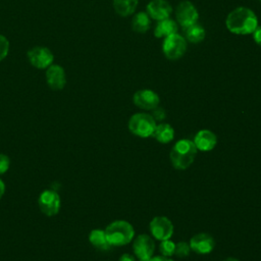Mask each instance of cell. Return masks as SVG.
I'll use <instances>...</instances> for the list:
<instances>
[{"label":"cell","instance_id":"obj_28","mask_svg":"<svg viewBox=\"0 0 261 261\" xmlns=\"http://www.w3.org/2000/svg\"><path fill=\"white\" fill-rule=\"evenodd\" d=\"M118 261H137L136 257L134 255H130L128 253H124L119 257Z\"/></svg>","mask_w":261,"mask_h":261},{"label":"cell","instance_id":"obj_24","mask_svg":"<svg viewBox=\"0 0 261 261\" xmlns=\"http://www.w3.org/2000/svg\"><path fill=\"white\" fill-rule=\"evenodd\" d=\"M9 52V41L8 39L3 36L0 35V61H2Z\"/></svg>","mask_w":261,"mask_h":261},{"label":"cell","instance_id":"obj_12","mask_svg":"<svg viewBox=\"0 0 261 261\" xmlns=\"http://www.w3.org/2000/svg\"><path fill=\"white\" fill-rule=\"evenodd\" d=\"M48 87L54 91L62 90L66 85L65 70L59 64H51L45 73Z\"/></svg>","mask_w":261,"mask_h":261},{"label":"cell","instance_id":"obj_5","mask_svg":"<svg viewBox=\"0 0 261 261\" xmlns=\"http://www.w3.org/2000/svg\"><path fill=\"white\" fill-rule=\"evenodd\" d=\"M162 50L166 58L176 60L185 54L187 50V42L182 36L175 33L164 38Z\"/></svg>","mask_w":261,"mask_h":261},{"label":"cell","instance_id":"obj_8","mask_svg":"<svg viewBox=\"0 0 261 261\" xmlns=\"http://www.w3.org/2000/svg\"><path fill=\"white\" fill-rule=\"evenodd\" d=\"M133 251L139 261H149L153 257L155 251V243L149 234H139L134 240Z\"/></svg>","mask_w":261,"mask_h":261},{"label":"cell","instance_id":"obj_25","mask_svg":"<svg viewBox=\"0 0 261 261\" xmlns=\"http://www.w3.org/2000/svg\"><path fill=\"white\" fill-rule=\"evenodd\" d=\"M151 115H152V117L154 118V120H155L156 122H157V121L161 122V121H163V120L165 119V117H166V111L164 110V108H162V107H160V106L158 105L157 107H155L154 109H152Z\"/></svg>","mask_w":261,"mask_h":261},{"label":"cell","instance_id":"obj_9","mask_svg":"<svg viewBox=\"0 0 261 261\" xmlns=\"http://www.w3.org/2000/svg\"><path fill=\"white\" fill-rule=\"evenodd\" d=\"M149 229L158 241L168 240L173 234V224L166 216H155L149 223Z\"/></svg>","mask_w":261,"mask_h":261},{"label":"cell","instance_id":"obj_1","mask_svg":"<svg viewBox=\"0 0 261 261\" xmlns=\"http://www.w3.org/2000/svg\"><path fill=\"white\" fill-rule=\"evenodd\" d=\"M225 24L227 30L232 34L249 35L258 27V19L251 9L238 7L228 13Z\"/></svg>","mask_w":261,"mask_h":261},{"label":"cell","instance_id":"obj_4","mask_svg":"<svg viewBox=\"0 0 261 261\" xmlns=\"http://www.w3.org/2000/svg\"><path fill=\"white\" fill-rule=\"evenodd\" d=\"M156 121L149 113L139 112L135 113L128 119V129L129 132L140 138L152 137L154 129L156 127Z\"/></svg>","mask_w":261,"mask_h":261},{"label":"cell","instance_id":"obj_27","mask_svg":"<svg viewBox=\"0 0 261 261\" xmlns=\"http://www.w3.org/2000/svg\"><path fill=\"white\" fill-rule=\"evenodd\" d=\"M252 34H253V39L255 43L261 46V25H258Z\"/></svg>","mask_w":261,"mask_h":261},{"label":"cell","instance_id":"obj_31","mask_svg":"<svg viewBox=\"0 0 261 261\" xmlns=\"http://www.w3.org/2000/svg\"><path fill=\"white\" fill-rule=\"evenodd\" d=\"M222 261H240V260L237 259V258H234V257H227V258H225V259L222 260Z\"/></svg>","mask_w":261,"mask_h":261},{"label":"cell","instance_id":"obj_30","mask_svg":"<svg viewBox=\"0 0 261 261\" xmlns=\"http://www.w3.org/2000/svg\"><path fill=\"white\" fill-rule=\"evenodd\" d=\"M4 193H5V184H4V181L0 178V200L2 199Z\"/></svg>","mask_w":261,"mask_h":261},{"label":"cell","instance_id":"obj_20","mask_svg":"<svg viewBox=\"0 0 261 261\" xmlns=\"http://www.w3.org/2000/svg\"><path fill=\"white\" fill-rule=\"evenodd\" d=\"M151 20L147 12H139L132 19V29L140 34L146 33L150 29Z\"/></svg>","mask_w":261,"mask_h":261},{"label":"cell","instance_id":"obj_21","mask_svg":"<svg viewBox=\"0 0 261 261\" xmlns=\"http://www.w3.org/2000/svg\"><path fill=\"white\" fill-rule=\"evenodd\" d=\"M185 30H186V38L191 43H194V44L200 43L205 39V36H206L205 29L198 22L186 28Z\"/></svg>","mask_w":261,"mask_h":261},{"label":"cell","instance_id":"obj_7","mask_svg":"<svg viewBox=\"0 0 261 261\" xmlns=\"http://www.w3.org/2000/svg\"><path fill=\"white\" fill-rule=\"evenodd\" d=\"M28 59L32 66L38 69H47L53 64L54 55L52 51L44 46H36L28 51Z\"/></svg>","mask_w":261,"mask_h":261},{"label":"cell","instance_id":"obj_19","mask_svg":"<svg viewBox=\"0 0 261 261\" xmlns=\"http://www.w3.org/2000/svg\"><path fill=\"white\" fill-rule=\"evenodd\" d=\"M139 0H113V8L120 16L133 14L137 8Z\"/></svg>","mask_w":261,"mask_h":261},{"label":"cell","instance_id":"obj_29","mask_svg":"<svg viewBox=\"0 0 261 261\" xmlns=\"http://www.w3.org/2000/svg\"><path fill=\"white\" fill-rule=\"evenodd\" d=\"M149 261H173V260L169 257H164L161 255V256H154Z\"/></svg>","mask_w":261,"mask_h":261},{"label":"cell","instance_id":"obj_15","mask_svg":"<svg viewBox=\"0 0 261 261\" xmlns=\"http://www.w3.org/2000/svg\"><path fill=\"white\" fill-rule=\"evenodd\" d=\"M193 142L198 150L208 152L215 148L217 144V137L210 129H201L195 135Z\"/></svg>","mask_w":261,"mask_h":261},{"label":"cell","instance_id":"obj_26","mask_svg":"<svg viewBox=\"0 0 261 261\" xmlns=\"http://www.w3.org/2000/svg\"><path fill=\"white\" fill-rule=\"evenodd\" d=\"M10 167V158L3 153H0V175L5 173Z\"/></svg>","mask_w":261,"mask_h":261},{"label":"cell","instance_id":"obj_6","mask_svg":"<svg viewBox=\"0 0 261 261\" xmlns=\"http://www.w3.org/2000/svg\"><path fill=\"white\" fill-rule=\"evenodd\" d=\"M38 205L43 214L49 217L54 216L60 210V196L54 190H44L38 198Z\"/></svg>","mask_w":261,"mask_h":261},{"label":"cell","instance_id":"obj_11","mask_svg":"<svg viewBox=\"0 0 261 261\" xmlns=\"http://www.w3.org/2000/svg\"><path fill=\"white\" fill-rule=\"evenodd\" d=\"M134 104L143 110H152L159 105L160 98L157 93L149 89L137 91L133 96Z\"/></svg>","mask_w":261,"mask_h":261},{"label":"cell","instance_id":"obj_2","mask_svg":"<svg viewBox=\"0 0 261 261\" xmlns=\"http://www.w3.org/2000/svg\"><path fill=\"white\" fill-rule=\"evenodd\" d=\"M197 152L198 149L192 140H178L170 150V162L175 169L185 170L192 165L196 158Z\"/></svg>","mask_w":261,"mask_h":261},{"label":"cell","instance_id":"obj_16","mask_svg":"<svg viewBox=\"0 0 261 261\" xmlns=\"http://www.w3.org/2000/svg\"><path fill=\"white\" fill-rule=\"evenodd\" d=\"M152 137H154L155 140L158 141L159 143L166 144L173 140L174 129L169 123L160 122L159 124H156V127L154 129Z\"/></svg>","mask_w":261,"mask_h":261},{"label":"cell","instance_id":"obj_3","mask_svg":"<svg viewBox=\"0 0 261 261\" xmlns=\"http://www.w3.org/2000/svg\"><path fill=\"white\" fill-rule=\"evenodd\" d=\"M107 241L112 247L124 246L135 238V228L126 220H114L104 229Z\"/></svg>","mask_w":261,"mask_h":261},{"label":"cell","instance_id":"obj_17","mask_svg":"<svg viewBox=\"0 0 261 261\" xmlns=\"http://www.w3.org/2000/svg\"><path fill=\"white\" fill-rule=\"evenodd\" d=\"M89 242L92 244V246L100 251H108L112 247L107 241L105 230L100 228H95L90 231Z\"/></svg>","mask_w":261,"mask_h":261},{"label":"cell","instance_id":"obj_22","mask_svg":"<svg viewBox=\"0 0 261 261\" xmlns=\"http://www.w3.org/2000/svg\"><path fill=\"white\" fill-rule=\"evenodd\" d=\"M175 250V243L172 242L170 239L161 241L159 244V251L162 256L164 257H171L174 255Z\"/></svg>","mask_w":261,"mask_h":261},{"label":"cell","instance_id":"obj_18","mask_svg":"<svg viewBox=\"0 0 261 261\" xmlns=\"http://www.w3.org/2000/svg\"><path fill=\"white\" fill-rule=\"evenodd\" d=\"M176 32H177V23L170 18H166V19L158 20L154 29V36L156 38H166L172 34H175Z\"/></svg>","mask_w":261,"mask_h":261},{"label":"cell","instance_id":"obj_10","mask_svg":"<svg viewBox=\"0 0 261 261\" xmlns=\"http://www.w3.org/2000/svg\"><path fill=\"white\" fill-rule=\"evenodd\" d=\"M198 17V10L190 1H181L175 8V18L184 29L196 23Z\"/></svg>","mask_w":261,"mask_h":261},{"label":"cell","instance_id":"obj_23","mask_svg":"<svg viewBox=\"0 0 261 261\" xmlns=\"http://www.w3.org/2000/svg\"><path fill=\"white\" fill-rule=\"evenodd\" d=\"M191 252V247L190 244L184 241H180L175 244V250H174V255H176L178 258H186L190 255Z\"/></svg>","mask_w":261,"mask_h":261},{"label":"cell","instance_id":"obj_13","mask_svg":"<svg viewBox=\"0 0 261 261\" xmlns=\"http://www.w3.org/2000/svg\"><path fill=\"white\" fill-rule=\"evenodd\" d=\"M191 250L197 254H209L215 247L213 237L207 232H199L193 236L189 242Z\"/></svg>","mask_w":261,"mask_h":261},{"label":"cell","instance_id":"obj_14","mask_svg":"<svg viewBox=\"0 0 261 261\" xmlns=\"http://www.w3.org/2000/svg\"><path fill=\"white\" fill-rule=\"evenodd\" d=\"M171 12L172 7L166 0H152L147 5L148 15L156 20L169 18Z\"/></svg>","mask_w":261,"mask_h":261}]
</instances>
